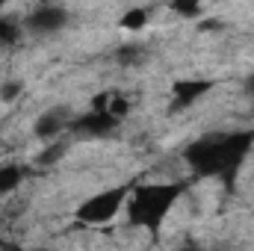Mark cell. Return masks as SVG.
I'll return each mask as SVG.
<instances>
[{"mask_svg":"<svg viewBox=\"0 0 254 251\" xmlns=\"http://www.w3.org/2000/svg\"><path fill=\"white\" fill-rule=\"evenodd\" d=\"M207 89H210V83H204V80H184V83H175V107H190L192 101H198Z\"/></svg>","mask_w":254,"mask_h":251,"instance_id":"52a82bcc","label":"cell"},{"mask_svg":"<svg viewBox=\"0 0 254 251\" xmlns=\"http://www.w3.org/2000/svg\"><path fill=\"white\" fill-rule=\"evenodd\" d=\"M21 92H24V83H21V80H6V83L0 86V104H12V101H18Z\"/></svg>","mask_w":254,"mask_h":251,"instance_id":"8fae6325","label":"cell"},{"mask_svg":"<svg viewBox=\"0 0 254 251\" xmlns=\"http://www.w3.org/2000/svg\"><path fill=\"white\" fill-rule=\"evenodd\" d=\"M130 198V187H113V189H104L92 198H86L80 207H77V219L83 225H107L119 216V210L125 207V201Z\"/></svg>","mask_w":254,"mask_h":251,"instance_id":"3957f363","label":"cell"},{"mask_svg":"<svg viewBox=\"0 0 254 251\" xmlns=\"http://www.w3.org/2000/svg\"><path fill=\"white\" fill-rule=\"evenodd\" d=\"M65 21H68V12H65L60 3H42L30 18H27V27L33 33H57L63 30Z\"/></svg>","mask_w":254,"mask_h":251,"instance_id":"277c9868","label":"cell"},{"mask_svg":"<svg viewBox=\"0 0 254 251\" xmlns=\"http://www.w3.org/2000/svg\"><path fill=\"white\" fill-rule=\"evenodd\" d=\"M3 6H6V0H0V9H3Z\"/></svg>","mask_w":254,"mask_h":251,"instance_id":"e0dca14e","label":"cell"},{"mask_svg":"<svg viewBox=\"0 0 254 251\" xmlns=\"http://www.w3.org/2000/svg\"><path fill=\"white\" fill-rule=\"evenodd\" d=\"M201 3L204 0H172V9L181 18H198L201 15Z\"/></svg>","mask_w":254,"mask_h":251,"instance_id":"9c48e42d","label":"cell"},{"mask_svg":"<svg viewBox=\"0 0 254 251\" xmlns=\"http://www.w3.org/2000/svg\"><path fill=\"white\" fill-rule=\"evenodd\" d=\"M107 110L116 116V119H122V116H127V110H130V104H127L122 95H110V104H107Z\"/></svg>","mask_w":254,"mask_h":251,"instance_id":"5bb4252c","label":"cell"},{"mask_svg":"<svg viewBox=\"0 0 254 251\" xmlns=\"http://www.w3.org/2000/svg\"><path fill=\"white\" fill-rule=\"evenodd\" d=\"M148 24V12L145 9H130V12H125V18H122V27L125 30H142Z\"/></svg>","mask_w":254,"mask_h":251,"instance_id":"30bf717a","label":"cell"},{"mask_svg":"<svg viewBox=\"0 0 254 251\" xmlns=\"http://www.w3.org/2000/svg\"><path fill=\"white\" fill-rule=\"evenodd\" d=\"M21 181H24V172L18 166H0V198L21 187Z\"/></svg>","mask_w":254,"mask_h":251,"instance_id":"ba28073f","label":"cell"},{"mask_svg":"<svg viewBox=\"0 0 254 251\" xmlns=\"http://www.w3.org/2000/svg\"><path fill=\"white\" fill-rule=\"evenodd\" d=\"M116 125H119V119L110 110H95V107L89 113H83L80 119L71 122V127L77 133H86V136H104V133H110Z\"/></svg>","mask_w":254,"mask_h":251,"instance_id":"5b68a950","label":"cell"},{"mask_svg":"<svg viewBox=\"0 0 254 251\" xmlns=\"http://www.w3.org/2000/svg\"><path fill=\"white\" fill-rule=\"evenodd\" d=\"M246 92H249V95L254 98V74L249 77V80H246Z\"/></svg>","mask_w":254,"mask_h":251,"instance_id":"9a60e30c","label":"cell"},{"mask_svg":"<svg viewBox=\"0 0 254 251\" xmlns=\"http://www.w3.org/2000/svg\"><path fill=\"white\" fill-rule=\"evenodd\" d=\"M63 154H65V145H63V142H54L51 148H45V151L36 157V163H39V166H51V163H57Z\"/></svg>","mask_w":254,"mask_h":251,"instance_id":"7c38bea8","label":"cell"},{"mask_svg":"<svg viewBox=\"0 0 254 251\" xmlns=\"http://www.w3.org/2000/svg\"><path fill=\"white\" fill-rule=\"evenodd\" d=\"M18 36H21L18 33V24H12L9 18H0V42H9L12 45V42H18Z\"/></svg>","mask_w":254,"mask_h":251,"instance_id":"4fadbf2b","label":"cell"},{"mask_svg":"<svg viewBox=\"0 0 254 251\" xmlns=\"http://www.w3.org/2000/svg\"><path fill=\"white\" fill-rule=\"evenodd\" d=\"M42 3H60V0H42Z\"/></svg>","mask_w":254,"mask_h":251,"instance_id":"2e32d148","label":"cell"},{"mask_svg":"<svg viewBox=\"0 0 254 251\" xmlns=\"http://www.w3.org/2000/svg\"><path fill=\"white\" fill-rule=\"evenodd\" d=\"M252 142H254V133H228V136L198 139L187 148V163L201 178L234 181V175L243 166Z\"/></svg>","mask_w":254,"mask_h":251,"instance_id":"6da1fadb","label":"cell"},{"mask_svg":"<svg viewBox=\"0 0 254 251\" xmlns=\"http://www.w3.org/2000/svg\"><path fill=\"white\" fill-rule=\"evenodd\" d=\"M65 127H71V116H68V110H48V113H42L39 116V122L33 127V136L36 139H42V142H51V139H57V133H63Z\"/></svg>","mask_w":254,"mask_h":251,"instance_id":"8992f818","label":"cell"},{"mask_svg":"<svg viewBox=\"0 0 254 251\" xmlns=\"http://www.w3.org/2000/svg\"><path fill=\"white\" fill-rule=\"evenodd\" d=\"M184 184H148L139 187L127 201V222L136 228H160L175 201L181 198Z\"/></svg>","mask_w":254,"mask_h":251,"instance_id":"7a4b0ae2","label":"cell"}]
</instances>
